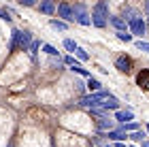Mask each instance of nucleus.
Wrapping results in <instances>:
<instances>
[{
  "mask_svg": "<svg viewBox=\"0 0 149 147\" xmlns=\"http://www.w3.org/2000/svg\"><path fill=\"white\" fill-rule=\"evenodd\" d=\"M34 43L32 41V34L28 30H13V34H11V43H9V51H28L30 49V45Z\"/></svg>",
  "mask_w": 149,
  "mask_h": 147,
  "instance_id": "nucleus-1",
  "label": "nucleus"
},
{
  "mask_svg": "<svg viewBox=\"0 0 149 147\" xmlns=\"http://www.w3.org/2000/svg\"><path fill=\"white\" fill-rule=\"evenodd\" d=\"M107 98H111V92L109 90H102V92H96V94H90V96H83L81 98V107H85V109H96V107H102V102Z\"/></svg>",
  "mask_w": 149,
  "mask_h": 147,
  "instance_id": "nucleus-2",
  "label": "nucleus"
},
{
  "mask_svg": "<svg viewBox=\"0 0 149 147\" xmlns=\"http://www.w3.org/2000/svg\"><path fill=\"white\" fill-rule=\"evenodd\" d=\"M109 19L111 17H109V6H107V2H98L92 11V24L96 26V28H104Z\"/></svg>",
  "mask_w": 149,
  "mask_h": 147,
  "instance_id": "nucleus-3",
  "label": "nucleus"
},
{
  "mask_svg": "<svg viewBox=\"0 0 149 147\" xmlns=\"http://www.w3.org/2000/svg\"><path fill=\"white\" fill-rule=\"evenodd\" d=\"M72 11H74V22H79L81 26H90L92 24V17L87 15V11H85L83 4H74Z\"/></svg>",
  "mask_w": 149,
  "mask_h": 147,
  "instance_id": "nucleus-4",
  "label": "nucleus"
},
{
  "mask_svg": "<svg viewBox=\"0 0 149 147\" xmlns=\"http://www.w3.org/2000/svg\"><path fill=\"white\" fill-rule=\"evenodd\" d=\"M128 28H130L132 34L143 36V34H145V30H147V26H145V22H143V17H132L130 22H128Z\"/></svg>",
  "mask_w": 149,
  "mask_h": 147,
  "instance_id": "nucleus-5",
  "label": "nucleus"
},
{
  "mask_svg": "<svg viewBox=\"0 0 149 147\" xmlns=\"http://www.w3.org/2000/svg\"><path fill=\"white\" fill-rule=\"evenodd\" d=\"M115 68H117V70H121V72H126V75H128V72L132 70V60L128 58V56H119L117 60H115Z\"/></svg>",
  "mask_w": 149,
  "mask_h": 147,
  "instance_id": "nucleus-6",
  "label": "nucleus"
},
{
  "mask_svg": "<svg viewBox=\"0 0 149 147\" xmlns=\"http://www.w3.org/2000/svg\"><path fill=\"white\" fill-rule=\"evenodd\" d=\"M58 15L64 22H74V11H72L70 4H58Z\"/></svg>",
  "mask_w": 149,
  "mask_h": 147,
  "instance_id": "nucleus-7",
  "label": "nucleus"
},
{
  "mask_svg": "<svg viewBox=\"0 0 149 147\" xmlns=\"http://www.w3.org/2000/svg\"><path fill=\"white\" fill-rule=\"evenodd\" d=\"M136 85L141 90H149V68H143L136 75Z\"/></svg>",
  "mask_w": 149,
  "mask_h": 147,
  "instance_id": "nucleus-8",
  "label": "nucleus"
},
{
  "mask_svg": "<svg viewBox=\"0 0 149 147\" xmlns=\"http://www.w3.org/2000/svg\"><path fill=\"white\" fill-rule=\"evenodd\" d=\"M96 126H98V130H109V132H113V128H115V122H113V119H111L109 115H104V117H98Z\"/></svg>",
  "mask_w": 149,
  "mask_h": 147,
  "instance_id": "nucleus-9",
  "label": "nucleus"
},
{
  "mask_svg": "<svg viewBox=\"0 0 149 147\" xmlns=\"http://www.w3.org/2000/svg\"><path fill=\"white\" fill-rule=\"evenodd\" d=\"M134 115H132V111L130 109H126V111H117L115 113V119H117V122H121V126L124 124H130V119H132Z\"/></svg>",
  "mask_w": 149,
  "mask_h": 147,
  "instance_id": "nucleus-10",
  "label": "nucleus"
},
{
  "mask_svg": "<svg viewBox=\"0 0 149 147\" xmlns=\"http://www.w3.org/2000/svg\"><path fill=\"white\" fill-rule=\"evenodd\" d=\"M38 9H40V13H45V15H53L58 9H56V4L53 2H49V0H45V2H40L38 4Z\"/></svg>",
  "mask_w": 149,
  "mask_h": 147,
  "instance_id": "nucleus-11",
  "label": "nucleus"
},
{
  "mask_svg": "<svg viewBox=\"0 0 149 147\" xmlns=\"http://www.w3.org/2000/svg\"><path fill=\"white\" fill-rule=\"evenodd\" d=\"M102 109H104V111H111V109H119V100L115 98V96L107 98L104 102H102Z\"/></svg>",
  "mask_w": 149,
  "mask_h": 147,
  "instance_id": "nucleus-12",
  "label": "nucleus"
},
{
  "mask_svg": "<svg viewBox=\"0 0 149 147\" xmlns=\"http://www.w3.org/2000/svg\"><path fill=\"white\" fill-rule=\"evenodd\" d=\"M109 22L117 28V32H126V28H128V24H126V19H121V17H111Z\"/></svg>",
  "mask_w": 149,
  "mask_h": 147,
  "instance_id": "nucleus-13",
  "label": "nucleus"
},
{
  "mask_svg": "<svg viewBox=\"0 0 149 147\" xmlns=\"http://www.w3.org/2000/svg\"><path fill=\"white\" fill-rule=\"evenodd\" d=\"M87 88H90V92H94V94H96V92H102V83H100L98 79L90 77V79H87Z\"/></svg>",
  "mask_w": 149,
  "mask_h": 147,
  "instance_id": "nucleus-14",
  "label": "nucleus"
},
{
  "mask_svg": "<svg viewBox=\"0 0 149 147\" xmlns=\"http://www.w3.org/2000/svg\"><path fill=\"white\" fill-rule=\"evenodd\" d=\"M107 137H109V139H113V141H124V139H126V132L121 130V126H119L117 130H113V132H109V134H107Z\"/></svg>",
  "mask_w": 149,
  "mask_h": 147,
  "instance_id": "nucleus-15",
  "label": "nucleus"
},
{
  "mask_svg": "<svg viewBox=\"0 0 149 147\" xmlns=\"http://www.w3.org/2000/svg\"><path fill=\"white\" fill-rule=\"evenodd\" d=\"M64 49L66 51H77L79 49V45L72 41V38H64Z\"/></svg>",
  "mask_w": 149,
  "mask_h": 147,
  "instance_id": "nucleus-16",
  "label": "nucleus"
},
{
  "mask_svg": "<svg viewBox=\"0 0 149 147\" xmlns=\"http://www.w3.org/2000/svg\"><path fill=\"white\" fill-rule=\"evenodd\" d=\"M49 26H51V28H56V30H66V22H60V19H51Z\"/></svg>",
  "mask_w": 149,
  "mask_h": 147,
  "instance_id": "nucleus-17",
  "label": "nucleus"
},
{
  "mask_svg": "<svg viewBox=\"0 0 149 147\" xmlns=\"http://www.w3.org/2000/svg\"><path fill=\"white\" fill-rule=\"evenodd\" d=\"M121 130H124V132H130V134H132V132H136V130H139V124H134V122L124 124V126H121Z\"/></svg>",
  "mask_w": 149,
  "mask_h": 147,
  "instance_id": "nucleus-18",
  "label": "nucleus"
},
{
  "mask_svg": "<svg viewBox=\"0 0 149 147\" xmlns=\"http://www.w3.org/2000/svg\"><path fill=\"white\" fill-rule=\"evenodd\" d=\"M128 139H132V141H136V143H143V141H145V134H143L141 130H136V132H132Z\"/></svg>",
  "mask_w": 149,
  "mask_h": 147,
  "instance_id": "nucleus-19",
  "label": "nucleus"
},
{
  "mask_svg": "<svg viewBox=\"0 0 149 147\" xmlns=\"http://www.w3.org/2000/svg\"><path fill=\"white\" fill-rule=\"evenodd\" d=\"M74 53H77V58L81 60V62H87V60H90V53H87L85 49H81V47H79L77 51H74Z\"/></svg>",
  "mask_w": 149,
  "mask_h": 147,
  "instance_id": "nucleus-20",
  "label": "nucleus"
},
{
  "mask_svg": "<svg viewBox=\"0 0 149 147\" xmlns=\"http://www.w3.org/2000/svg\"><path fill=\"white\" fill-rule=\"evenodd\" d=\"M72 70H74V72H79V75H83V77H90V72H87V70H85V68H83V66H81L79 62L72 66Z\"/></svg>",
  "mask_w": 149,
  "mask_h": 147,
  "instance_id": "nucleus-21",
  "label": "nucleus"
},
{
  "mask_svg": "<svg viewBox=\"0 0 149 147\" xmlns=\"http://www.w3.org/2000/svg\"><path fill=\"white\" fill-rule=\"evenodd\" d=\"M134 45H136V49H141V51H147V53H149V43H147V41H136Z\"/></svg>",
  "mask_w": 149,
  "mask_h": 147,
  "instance_id": "nucleus-22",
  "label": "nucleus"
},
{
  "mask_svg": "<svg viewBox=\"0 0 149 147\" xmlns=\"http://www.w3.org/2000/svg\"><path fill=\"white\" fill-rule=\"evenodd\" d=\"M38 47H40V43H38V41H34V43L30 45V49H28V51H30V56H32V58L36 56V51H38Z\"/></svg>",
  "mask_w": 149,
  "mask_h": 147,
  "instance_id": "nucleus-23",
  "label": "nucleus"
},
{
  "mask_svg": "<svg viewBox=\"0 0 149 147\" xmlns=\"http://www.w3.org/2000/svg\"><path fill=\"white\" fill-rule=\"evenodd\" d=\"M117 38H119V41L130 43V41H132V34H126V32H117Z\"/></svg>",
  "mask_w": 149,
  "mask_h": 147,
  "instance_id": "nucleus-24",
  "label": "nucleus"
},
{
  "mask_svg": "<svg viewBox=\"0 0 149 147\" xmlns=\"http://www.w3.org/2000/svg\"><path fill=\"white\" fill-rule=\"evenodd\" d=\"M43 49H45L47 53H49V56H58V49L53 47V45H43Z\"/></svg>",
  "mask_w": 149,
  "mask_h": 147,
  "instance_id": "nucleus-25",
  "label": "nucleus"
},
{
  "mask_svg": "<svg viewBox=\"0 0 149 147\" xmlns=\"http://www.w3.org/2000/svg\"><path fill=\"white\" fill-rule=\"evenodd\" d=\"M64 62L68 64V66H74V64H77V60H74L72 56H66V58H64Z\"/></svg>",
  "mask_w": 149,
  "mask_h": 147,
  "instance_id": "nucleus-26",
  "label": "nucleus"
},
{
  "mask_svg": "<svg viewBox=\"0 0 149 147\" xmlns=\"http://www.w3.org/2000/svg\"><path fill=\"white\" fill-rule=\"evenodd\" d=\"M0 19H4V22H6V24H9V22H11V17H9V13H6V11H2V9H0Z\"/></svg>",
  "mask_w": 149,
  "mask_h": 147,
  "instance_id": "nucleus-27",
  "label": "nucleus"
},
{
  "mask_svg": "<svg viewBox=\"0 0 149 147\" xmlns=\"http://www.w3.org/2000/svg\"><path fill=\"white\" fill-rule=\"evenodd\" d=\"M19 4H24V6H32V4H34V0H19Z\"/></svg>",
  "mask_w": 149,
  "mask_h": 147,
  "instance_id": "nucleus-28",
  "label": "nucleus"
},
{
  "mask_svg": "<svg viewBox=\"0 0 149 147\" xmlns=\"http://www.w3.org/2000/svg\"><path fill=\"white\" fill-rule=\"evenodd\" d=\"M145 11H147V15H149V0L145 2Z\"/></svg>",
  "mask_w": 149,
  "mask_h": 147,
  "instance_id": "nucleus-29",
  "label": "nucleus"
},
{
  "mask_svg": "<svg viewBox=\"0 0 149 147\" xmlns=\"http://www.w3.org/2000/svg\"><path fill=\"white\" fill-rule=\"evenodd\" d=\"M143 147H149V141H143Z\"/></svg>",
  "mask_w": 149,
  "mask_h": 147,
  "instance_id": "nucleus-30",
  "label": "nucleus"
},
{
  "mask_svg": "<svg viewBox=\"0 0 149 147\" xmlns=\"http://www.w3.org/2000/svg\"><path fill=\"white\" fill-rule=\"evenodd\" d=\"M115 147H126V145H124V143H117V145H115Z\"/></svg>",
  "mask_w": 149,
  "mask_h": 147,
  "instance_id": "nucleus-31",
  "label": "nucleus"
},
{
  "mask_svg": "<svg viewBox=\"0 0 149 147\" xmlns=\"http://www.w3.org/2000/svg\"><path fill=\"white\" fill-rule=\"evenodd\" d=\"M147 134H149V124H147Z\"/></svg>",
  "mask_w": 149,
  "mask_h": 147,
  "instance_id": "nucleus-32",
  "label": "nucleus"
},
{
  "mask_svg": "<svg viewBox=\"0 0 149 147\" xmlns=\"http://www.w3.org/2000/svg\"><path fill=\"white\" fill-rule=\"evenodd\" d=\"M104 147H111V145H104Z\"/></svg>",
  "mask_w": 149,
  "mask_h": 147,
  "instance_id": "nucleus-33",
  "label": "nucleus"
},
{
  "mask_svg": "<svg viewBox=\"0 0 149 147\" xmlns=\"http://www.w3.org/2000/svg\"><path fill=\"white\" fill-rule=\"evenodd\" d=\"M132 147H134V145H132Z\"/></svg>",
  "mask_w": 149,
  "mask_h": 147,
  "instance_id": "nucleus-34",
  "label": "nucleus"
}]
</instances>
